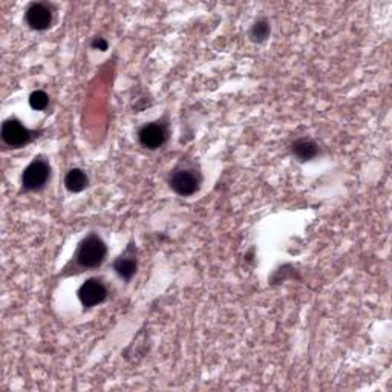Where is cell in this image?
<instances>
[{
    "label": "cell",
    "mask_w": 392,
    "mask_h": 392,
    "mask_svg": "<svg viewBox=\"0 0 392 392\" xmlns=\"http://www.w3.org/2000/svg\"><path fill=\"white\" fill-rule=\"evenodd\" d=\"M129 253H130V248L126 253L121 255L114 264V269H115L116 274H119V276L123 278L124 281L132 279L133 274L137 273V259H135V256L129 255Z\"/></svg>",
    "instance_id": "8"
},
{
    "label": "cell",
    "mask_w": 392,
    "mask_h": 392,
    "mask_svg": "<svg viewBox=\"0 0 392 392\" xmlns=\"http://www.w3.org/2000/svg\"><path fill=\"white\" fill-rule=\"evenodd\" d=\"M169 184L181 196H190L198 191L201 184V177L194 169H180L172 173Z\"/></svg>",
    "instance_id": "2"
},
{
    "label": "cell",
    "mask_w": 392,
    "mask_h": 392,
    "mask_svg": "<svg viewBox=\"0 0 392 392\" xmlns=\"http://www.w3.org/2000/svg\"><path fill=\"white\" fill-rule=\"evenodd\" d=\"M93 48L100 49V51H106L107 49V41L103 37H95L93 40Z\"/></svg>",
    "instance_id": "13"
},
{
    "label": "cell",
    "mask_w": 392,
    "mask_h": 392,
    "mask_svg": "<svg viewBox=\"0 0 392 392\" xmlns=\"http://www.w3.org/2000/svg\"><path fill=\"white\" fill-rule=\"evenodd\" d=\"M138 140L140 144L143 147L155 150L165 143V140H168V129H165V126L161 123L146 124V126L141 128L138 133Z\"/></svg>",
    "instance_id": "6"
},
{
    "label": "cell",
    "mask_w": 392,
    "mask_h": 392,
    "mask_svg": "<svg viewBox=\"0 0 392 392\" xmlns=\"http://www.w3.org/2000/svg\"><path fill=\"white\" fill-rule=\"evenodd\" d=\"M88 182H89L88 175L81 169L69 170L65 178V186L69 191H72V194H79V191L85 190L88 187Z\"/></svg>",
    "instance_id": "9"
},
{
    "label": "cell",
    "mask_w": 392,
    "mask_h": 392,
    "mask_svg": "<svg viewBox=\"0 0 392 392\" xmlns=\"http://www.w3.org/2000/svg\"><path fill=\"white\" fill-rule=\"evenodd\" d=\"M106 253L107 248L103 241L97 235H89L81 241L75 259L83 269H97V266L103 264Z\"/></svg>",
    "instance_id": "1"
},
{
    "label": "cell",
    "mask_w": 392,
    "mask_h": 392,
    "mask_svg": "<svg viewBox=\"0 0 392 392\" xmlns=\"http://www.w3.org/2000/svg\"><path fill=\"white\" fill-rule=\"evenodd\" d=\"M27 23L29 28L36 31H43L51 27L53 10L46 4H31L27 10Z\"/></svg>",
    "instance_id": "7"
},
{
    "label": "cell",
    "mask_w": 392,
    "mask_h": 392,
    "mask_svg": "<svg viewBox=\"0 0 392 392\" xmlns=\"http://www.w3.org/2000/svg\"><path fill=\"white\" fill-rule=\"evenodd\" d=\"M51 175V168L45 160L36 158L22 175V184L25 190H39L46 184Z\"/></svg>",
    "instance_id": "3"
},
{
    "label": "cell",
    "mask_w": 392,
    "mask_h": 392,
    "mask_svg": "<svg viewBox=\"0 0 392 392\" xmlns=\"http://www.w3.org/2000/svg\"><path fill=\"white\" fill-rule=\"evenodd\" d=\"M270 34V23L266 19H259L256 20L252 31H250V37H252L253 41H257V43H261L266 37Z\"/></svg>",
    "instance_id": "11"
},
{
    "label": "cell",
    "mask_w": 392,
    "mask_h": 392,
    "mask_svg": "<svg viewBox=\"0 0 392 392\" xmlns=\"http://www.w3.org/2000/svg\"><path fill=\"white\" fill-rule=\"evenodd\" d=\"M32 138L31 130H28L23 124L15 120H6L2 126V140L5 141V144L11 147H22L25 144H28Z\"/></svg>",
    "instance_id": "4"
},
{
    "label": "cell",
    "mask_w": 392,
    "mask_h": 392,
    "mask_svg": "<svg viewBox=\"0 0 392 392\" xmlns=\"http://www.w3.org/2000/svg\"><path fill=\"white\" fill-rule=\"evenodd\" d=\"M293 154L300 161H308L319 154V147L311 140H297L293 144Z\"/></svg>",
    "instance_id": "10"
},
{
    "label": "cell",
    "mask_w": 392,
    "mask_h": 392,
    "mask_svg": "<svg viewBox=\"0 0 392 392\" xmlns=\"http://www.w3.org/2000/svg\"><path fill=\"white\" fill-rule=\"evenodd\" d=\"M48 103H49V97L46 93H43V90H36V93H32L29 97V106L36 111L46 109Z\"/></svg>",
    "instance_id": "12"
},
{
    "label": "cell",
    "mask_w": 392,
    "mask_h": 392,
    "mask_svg": "<svg viewBox=\"0 0 392 392\" xmlns=\"http://www.w3.org/2000/svg\"><path fill=\"white\" fill-rule=\"evenodd\" d=\"M107 297V290L104 283L98 279H89L86 281L79 290V299L83 306L93 308L98 304H102Z\"/></svg>",
    "instance_id": "5"
}]
</instances>
